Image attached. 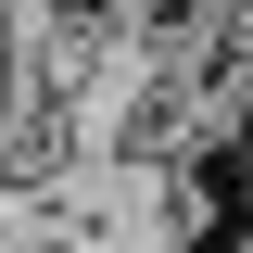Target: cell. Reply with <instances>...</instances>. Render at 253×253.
<instances>
[{
    "label": "cell",
    "instance_id": "cell-1",
    "mask_svg": "<svg viewBox=\"0 0 253 253\" xmlns=\"http://www.w3.org/2000/svg\"><path fill=\"white\" fill-rule=\"evenodd\" d=\"M89 114H101V177H177L190 139H203V114H215V89H203L190 51H139Z\"/></svg>",
    "mask_w": 253,
    "mask_h": 253
},
{
    "label": "cell",
    "instance_id": "cell-2",
    "mask_svg": "<svg viewBox=\"0 0 253 253\" xmlns=\"http://www.w3.org/2000/svg\"><path fill=\"white\" fill-rule=\"evenodd\" d=\"M101 177V114L76 89H38L26 114L0 126V228L13 215H51V203H76V190Z\"/></svg>",
    "mask_w": 253,
    "mask_h": 253
},
{
    "label": "cell",
    "instance_id": "cell-3",
    "mask_svg": "<svg viewBox=\"0 0 253 253\" xmlns=\"http://www.w3.org/2000/svg\"><path fill=\"white\" fill-rule=\"evenodd\" d=\"M26 51H38V89L101 101L126 63L152 51V26H139V0H26Z\"/></svg>",
    "mask_w": 253,
    "mask_h": 253
},
{
    "label": "cell",
    "instance_id": "cell-4",
    "mask_svg": "<svg viewBox=\"0 0 253 253\" xmlns=\"http://www.w3.org/2000/svg\"><path fill=\"white\" fill-rule=\"evenodd\" d=\"M38 101V51H26V13H0V126Z\"/></svg>",
    "mask_w": 253,
    "mask_h": 253
},
{
    "label": "cell",
    "instance_id": "cell-5",
    "mask_svg": "<svg viewBox=\"0 0 253 253\" xmlns=\"http://www.w3.org/2000/svg\"><path fill=\"white\" fill-rule=\"evenodd\" d=\"M0 13H26V0H0Z\"/></svg>",
    "mask_w": 253,
    "mask_h": 253
}]
</instances>
